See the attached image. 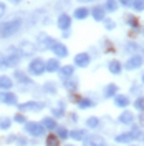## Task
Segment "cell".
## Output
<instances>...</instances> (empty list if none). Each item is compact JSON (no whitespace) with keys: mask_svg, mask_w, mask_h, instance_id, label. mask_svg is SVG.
I'll list each match as a JSON object with an SVG mask.
<instances>
[{"mask_svg":"<svg viewBox=\"0 0 144 146\" xmlns=\"http://www.w3.org/2000/svg\"><path fill=\"white\" fill-rule=\"evenodd\" d=\"M65 146H76V145H65Z\"/></svg>","mask_w":144,"mask_h":146,"instance_id":"56","label":"cell"},{"mask_svg":"<svg viewBox=\"0 0 144 146\" xmlns=\"http://www.w3.org/2000/svg\"><path fill=\"white\" fill-rule=\"evenodd\" d=\"M86 136H88V131L85 128H75V129L70 131V138L73 141H83Z\"/></svg>","mask_w":144,"mask_h":146,"instance_id":"25","label":"cell"},{"mask_svg":"<svg viewBox=\"0 0 144 146\" xmlns=\"http://www.w3.org/2000/svg\"><path fill=\"white\" fill-rule=\"evenodd\" d=\"M139 48H141V45H137L136 42H126V43H124V52H126L127 55L139 53Z\"/></svg>","mask_w":144,"mask_h":146,"instance_id":"31","label":"cell"},{"mask_svg":"<svg viewBox=\"0 0 144 146\" xmlns=\"http://www.w3.org/2000/svg\"><path fill=\"white\" fill-rule=\"evenodd\" d=\"M81 143H83V146H108V141H106L104 136H101V135H90V133H88V136L85 138Z\"/></svg>","mask_w":144,"mask_h":146,"instance_id":"10","label":"cell"},{"mask_svg":"<svg viewBox=\"0 0 144 146\" xmlns=\"http://www.w3.org/2000/svg\"><path fill=\"white\" fill-rule=\"evenodd\" d=\"M131 7L134 12L141 13V12H144V0H131Z\"/></svg>","mask_w":144,"mask_h":146,"instance_id":"39","label":"cell"},{"mask_svg":"<svg viewBox=\"0 0 144 146\" xmlns=\"http://www.w3.org/2000/svg\"><path fill=\"white\" fill-rule=\"evenodd\" d=\"M143 35H144V28H143Z\"/></svg>","mask_w":144,"mask_h":146,"instance_id":"57","label":"cell"},{"mask_svg":"<svg viewBox=\"0 0 144 146\" xmlns=\"http://www.w3.org/2000/svg\"><path fill=\"white\" fill-rule=\"evenodd\" d=\"M103 9L106 10V13H114L119 9V3H118V0H104Z\"/></svg>","mask_w":144,"mask_h":146,"instance_id":"29","label":"cell"},{"mask_svg":"<svg viewBox=\"0 0 144 146\" xmlns=\"http://www.w3.org/2000/svg\"><path fill=\"white\" fill-rule=\"evenodd\" d=\"M45 146H60V138L56 135H48L45 139Z\"/></svg>","mask_w":144,"mask_h":146,"instance_id":"38","label":"cell"},{"mask_svg":"<svg viewBox=\"0 0 144 146\" xmlns=\"http://www.w3.org/2000/svg\"><path fill=\"white\" fill-rule=\"evenodd\" d=\"M143 93V86L141 85H137V83H134V85H131V88H129V95H141Z\"/></svg>","mask_w":144,"mask_h":146,"instance_id":"42","label":"cell"},{"mask_svg":"<svg viewBox=\"0 0 144 146\" xmlns=\"http://www.w3.org/2000/svg\"><path fill=\"white\" fill-rule=\"evenodd\" d=\"M90 63H91V55L88 52H80V53L75 55V58H73V65L76 68H88Z\"/></svg>","mask_w":144,"mask_h":146,"instance_id":"9","label":"cell"},{"mask_svg":"<svg viewBox=\"0 0 144 146\" xmlns=\"http://www.w3.org/2000/svg\"><path fill=\"white\" fill-rule=\"evenodd\" d=\"M56 73L60 75L61 80H66V78H70V76L75 75V65H63V66H60V70Z\"/></svg>","mask_w":144,"mask_h":146,"instance_id":"23","label":"cell"},{"mask_svg":"<svg viewBox=\"0 0 144 146\" xmlns=\"http://www.w3.org/2000/svg\"><path fill=\"white\" fill-rule=\"evenodd\" d=\"M116 93H119V86H118L116 83H108V85H104V88H103V98L111 100Z\"/></svg>","mask_w":144,"mask_h":146,"instance_id":"19","label":"cell"},{"mask_svg":"<svg viewBox=\"0 0 144 146\" xmlns=\"http://www.w3.org/2000/svg\"><path fill=\"white\" fill-rule=\"evenodd\" d=\"M13 85H15V82H13L12 76H9V75H0V90H3V91L12 90Z\"/></svg>","mask_w":144,"mask_h":146,"instance_id":"26","label":"cell"},{"mask_svg":"<svg viewBox=\"0 0 144 146\" xmlns=\"http://www.w3.org/2000/svg\"><path fill=\"white\" fill-rule=\"evenodd\" d=\"M52 116L56 118V119L66 116V108H61V106H55V108H52Z\"/></svg>","mask_w":144,"mask_h":146,"instance_id":"36","label":"cell"},{"mask_svg":"<svg viewBox=\"0 0 144 146\" xmlns=\"http://www.w3.org/2000/svg\"><path fill=\"white\" fill-rule=\"evenodd\" d=\"M134 121H136V115L127 108H124L119 113V116H118V123L119 125H124V126H131Z\"/></svg>","mask_w":144,"mask_h":146,"instance_id":"11","label":"cell"},{"mask_svg":"<svg viewBox=\"0 0 144 146\" xmlns=\"http://www.w3.org/2000/svg\"><path fill=\"white\" fill-rule=\"evenodd\" d=\"M28 75L30 76H42L43 73H46L45 70V60L43 58H40V56H35V58H32L30 60V63H28Z\"/></svg>","mask_w":144,"mask_h":146,"instance_id":"3","label":"cell"},{"mask_svg":"<svg viewBox=\"0 0 144 146\" xmlns=\"http://www.w3.org/2000/svg\"><path fill=\"white\" fill-rule=\"evenodd\" d=\"M76 2H80V3H91V2H94V0H76Z\"/></svg>","mask_w":144,"mask_h":146,"instance_id":"52","label":"cell"},{"mask_svg":"<svg viewBox=\"0 0 144 146\" xmlns=\"http://www.w3.org/2000/svg\"><path fill=\"white\" fill-rule=\"evenodd\" d=\"M0 70H7V65H5V53L0 52Z\"/></svg>","mask_w":144,"mask_h":146,"instance_id":"46","label":"cell"},{"mask_svg":"<svg viewBox=\"0 0 144 146\" xmlns=\"http://www.w3.org/2000/svg\"><path fill=\"white\" fill-rule=\"evenodd\" d=\"M123 70H124V66H123V63L118 60V58H111L108 62V72L111 73V75H121L123 73Z\"/></svg>","mask_w":144,"mask_h":146,"instance_id":"16","label":"cell"},{"mask_svg":"<svg viewBox=\"0 0 144 146\" xmlns=\"http://www.w3.org/2000/svg\"><path fill=\"white\" fill-rule=\"evenodd\" d=\"M94 105H96L94 100L90 98V96H80V100L76 101V106L80 110H90V108H93Z\"/></svg>","mask_w":144,"mask_h":146,"instance_id":"24","label":"cell"},{"mask_svg":"<svg viewBox=\"0 0 144 146\" xmlns=\"http://www.w3.org/2000/svg\"><path fill=\"white\" fill-rule=\"evenodd\" d=\"M15 139H17V135H12V136H9L7 139H5V141H7V143H13Z\"/></svg>","mask_w":144,"mask_h":146,"instance_id":"50","label":"cell"},{"mask_svg":"<svg viewBox=\"0 0 144 146\" xmlns=\"http://www.w3.org/2000/svg\"><path fill=\"white\" fill-rule=\"evenodd\" d=\"M113 103H114V106L116 108H127L129 105H131V100H129V96L127 95H121V93H116L114 96H113Z\"/></svg>","mask_w":144,"mask_h":146,"instance_id":"15","label":"cell"},{"mask_svg":"<svg viewBox=\"0 0 144 146\" xmlns=\"http://www.w3.org/2000/svg\"><path fill=\"white\" fill-rule=\"evenodd\" d=\"M129 133H131V136H133V141H136V139H141V136H143V128L139 126V125H136V123H133L131 125V129H129Z\"/></svg>","mask_w":144,"mask_h":146,"instance_id":"32","label":"cell"},{"mask_svg":"<svg viewBox=\"0 0 144 146\" xmlns=\"http://www.w3.org/2000/svg\"><path fill=\"white\" fill-rule=\"evenodd\" d=\"M22 25H23V20L20 17H13L9 22H3L0 25V38H10V36L17 35L22 30Z\"/></svg>","mask_w":144,"mask_h":146,"instance_id":"1","label":"cell"},{"mask_svg":"<svg viewBox=\"0 0 144 146\" xmlns=\"http://www.w3.org/2000/svg\"><path fill=\"white\" fill-rule=\"evenodd\" d=\"M42 90H43V93H45V95L53 96V95H56V93H58V86H56V83H55L53 80H48V82L43 83Z\"/></svg>","mask_w":144,"mask_h":146,"instance_id":"28","label":"cell"},{"mask_svg":"<svg viewBox=\"0 0 144 146\" xmlns=\"http://www.w3.org/2000/svg\"><path fill=\"white\" fill-rule=\"evenodd\" d=\"M124 22L127 23L129 28H137L139 27V20H137V17L133 15V13H126V15H124Z\"/></svg>","mask_w":144,"mask_h":146,"instance_id":"33","label":"cell"},{"mask_svg":"<svg viewBox=\"0 0 144 146\" xmlns=\"http://www.w3.org/2000/svg\"><path fill=\"white\" fill-rule=\"evenodd\" d=\"M66 116H68V119H70V123H73V125H76V123H78V113L70 111V113H66Z\"/></svg>","mask_w":144,"mask_h":146,"instance_id":"43","label":"cell"},{"mask_svg":"<svg viewBox=\"0 0 144 146\" xmlns=\"http://www.w3.org/2000/svg\"><path fill=\"white\" fill-rule=\"evenodd\" d=\"M141 141H143V143H144V135H143V136H141Z\"/></svg>","mask_w":144,"mask_h":146,"instance_id":"55","label":"cell"},{"mask_svg":"<svg viewBox=\"0 0 144 146\" xmlns=\"http://www.w3.org/2000/svg\"><path fill=\"white\" fill-rule=\"evenodd\" d=\"M141 82H143V85H144V72H143V75H141Z\"/></svg>","mask_w":144,"mask_h":146,"instance_id":"53","label":"cell"},{"mask_svg":"<svg viewBox=\"0 0 144 146\" xmlns=\"http://www.w3.org/2000/svg\"><path fill=\"white\" fill-rule=\"evenodd\" d=\"M127 146H139V145H136V143H129Z\"/></svg>","mask_w":144,"mask_h":146,"instance_id":"54","label":"cell"},{"mask_svg":"<svg viewBox=\"0 0 144 146\" xmlns=\"http://www.w3.org/2000/svg\"><path fill=\"white\" fill-rule=\"evenodd\" d=\"M25 133L30 135V136H33V138H42V136H45L46 129L38 121H27L25 123Z\"/></svg>","mask_w":144,"mask_h":146,"instance_id":"4","label":"cell"},{"mask_svg":"<svg viewBox=\"0 0 144 146\" xmlns=\"http://www.w3.org/2000/svg\"><path fill=\"white\" fill-rule=\"evenodd\" d=\"M3 15H7V5L3 2H0V18L3 17Z\"/></svg>","mask_w":144,"mask_h":146,"instance_id":"47","label":"cell"},{"mask_svg":"<svg viewBox=\"0 0 144 146\" xmlns=\"http://www.w3.org/2000/svg\"><path fill=\"white\" fill-rule=\"evenodd\" d=\"M12 123H13L12 118H9V116H0V129H3V131L10 129Z\"/></svg>","mask_w":144,"mask_h":146,"instance_id":"37","label":"cell"},{"mask_svg":"<svg viewBox=\"0 0 144 146\" xmlns=\"http://www.w3.org/2000/svg\"><path fill=\"white\" fill-rule=\"evenodd\" d=\"M60 66H61L60 65V58H56V56L55 58H48L45 62V70L48 73H56L60 70Z\"/></svg>","mask_w":144,"mask_h":146,"instance_id":"22","label":"cell"},{"mask_svg":"<svg viewBox=\"0 0 144 146\" xmlns=\"http://www.w3.org/2000/svg\"><path fill=\"white\" fill-rule=\"evenodd\" d=\"M13 121L15 123H18V125H25L28 119H27V116H25V113H22V111H18V113H15V116H13Z\"/></svg>","mask_w":144,"mask_h":146,"instance_id":"40","label":"cell"},{"mask_svg":"<svg viewBox=\"0 0 144 146\" xmlns=\"http://www.w3.org/2000/svg\"><path fill=\"white\" fill-rule=\"evenodd\" d=\"M139 126L141 128H144V111L139 115Z\"/></svg>","mask_w":144,"mask_h":146,"instance_id":"49","label":"cell"},{"mask_svg":"<svg viewBox=\"0 0 144 146\" xmlns=\"http://www.w3.org/2000/svg\"><path fill=\"white\" fill-rule=\"evenodd\" d=\"M10 3H13V5H18V3H22V0H9Z\"/></svg>","mask_w":144,"mask_h":146,"instance_id":"51","label":"cell"},{"mask_svg":"<svg viewBox=\"0 0 144 146\" xmlns=\"http://www.w3.org/2000/svg\"><path fill=\"white\" fill-rule=\"evenodd\" d=\"M88 17H90V9L85 7V5L76 7V9L73 10V18L75 20H86Z\"/></svg>","mask_w":144,"mask_h":146,"instance_id":"21","label":"cell"},{"mask_svg":"<svg viewBox=\"0 0 144 146\" xmlns=\"http://www.w3.org/2000/svg\"><path fill=\"white\" fill-rule=\"evenodd\" d=\"M133 106H134L136 111H139V113H143L144 111V95L141 93V95H137L134 98V101H133Z\"/></svg>","mask_w":144,"mask_h":146,"instance_id":"35","label":"cell"},{"mask_svg":"<svg viewBox=\"0 0 144 146\" xmlns=\"http://www.w3.org/2000/svg\"><path fill=\"white\" fill-rule=\"evenodd\" d=\"M63 88L68 91V93H76V91H78V88H80V80H78V78H73V76H70V78L63 80Z\"/></svg>","mask_w":144,"mask_h":146,"instance_id":"17","label":"cell"},{"mask_svg":"<svg viewBox=\"0 0 144 146\" xmlns=\"http://www.w3.org/2000/svg\"><path fill=\"white\" fill-rule=\"evenodd\" d=\"M103 25H104V28H106L108 32H111V30H114V28H116V22H114L113 18L106 17L104 20H103Z\"/></svg>","mask_w":144,"mask_h":146,"instance_id":"41","label":"cell"},{"mask_svg":"<svg viewBox=\"0 0 144 146\" xmlns=\"http://www.w3.org/2000/svg\"><path fill=\"white\" fill-rule=\"evenodd\" d=\"M40 123L43 125V128H45L46 131H55V129H56V126H58L56 118H53V116H43Z\"/></svg>","mask_w":144,"mask_h":146,"instance_id":"27","label":"cell"},{"mask_svg":"<svg viewBox=\"0 0 144 146\" xmlns=\"http://www.w3.org/2000/svg\"><path fill=\"white\" fill-rule=\"evenodd\" d=\"M17 146H28V139L25 136H20V135H17Z\"/></svg>","mask_w":144,"mask_h":146,"instance_id":"44","label":"cell"},{"mask_svg":"<svg viewBox=\"0 0 144 146\" xmlns=\"http://www.w3.org/2000/svg\"><path fill=\"white\" fill-rule=\"evenodd\" d=\"M50 50H52V53H53L56 58H66V56L70 55V50H68V46L65 45L63 42H55L53 46H52Z\"/></svg>","mask_w":144,"mask_h":146,"instance_id":"12","label":"cell"},{"mask_svg":"<svg viewBox=\"0 0 144 146\" xmlns=\"http://www.w3.org/2000/svg\"><path fill=\"white\" fill-rule=\"evenodd\" d=\"M103 45H104V52H114V46L111 43V40H103Z\"/></svg>","mask_w":144,"mask_h":146,"instance_id":"45","label":"cell"},{"mask_svg":"<svg viewBox=\"0 0 144 146\" xmlns=\"http://www.w3.org/2000/svg\"><path fill=\"white\" fill-rule=\"evenodd\" d=\"M0 101L3 103V105H9V106H15V105H18V98H17V93H13V91H3L2 93V98H0Z\"/></svg>","mask_w":144,"mask_h":146,"instance_id":"14","label":"cell"},{"mask_svg":"<svg viewBox=\"0 0 144 146\" xmlns=\"http://www.w3.org/2000/svg\"><path fill=\"white\" fill-rule=\"evenodd\" d=\"M118 3L123 7H131V0H118Z\"/></svg>","mask_w":144,"mask_h":146,"instance_id":"48","label":"cell"},{"mask_svg":"<svg viewBox=\"0 0 144 146\" xmlns=\"http://www.w3.org/2000/svg\"><path fill=\"white\" fill-rule=\"evenodd\" d=\"M85 123H86V128H90V129H96L101 126V119L98 116H88Z\"/></svg>","mask_w":144,"mask_h":146,"instance_id":"34","label":"cell"},{"mask_svg":"<svg viewBox=\"0 0 144 146\" xmlns=\"http://www.w3.org/2000/svg\"><path fill=\"white\" fill-rule=\"evenodd\" d=\"M17 48H18V53H20L22 58H23V56H33L35 52H36L35 43L30 42V40H22V42L17 45Z\"/></svg>","mask_w":144,"mask_h":146,"instance_id":"7","label":"cell"},{"mask_svg":"<svg viewBox=\"0 0 144 146\" xmlns=\"http://www.w3.org/2000/svg\"><path fill=\"white\" fill-rule=\"evenodd\" d=\"M71 23H73V17L68 15L66 12H60V15L56 18V27L60 32H66L71 28Z\"/></svg>","mask_w":144,"mask_h":146,"instance_id":"8","label":"cell"},{"mask_svg":"<svg viewBox=\"0 0 144 146\" xmlns=\"http://www.w3.org/2000/svg\"><path fill=\"white\" fill-rule=\"evenodd\" d=\"M56 42L52 35H48L46 32H40L35 38V48L38 52H45V50H50L53 43Z\"/></svg>","mask_w":144,"mask_h":146,"instance_id":"2","label":"cell"},{"mask_svg":"<svg viewBox=\"0 0 144 146\" xmlns=\"http://www.w3.org/2000/svg\"><path fill=\"white\" fill-rule=\"evenodd\" d=\"M17 106H18V111L28 113V111H42V110L46 106V103H43V101H36V100H28V101H23V103L17 105Z\"/></svg>","mask_w":144,"mask_h":146,"instance_id":"6","label":"cell"},{"mask_svg":"<svg viewBox=\"0 0 144 146\" xmlns=\"http://www.w3.org/2000/svg\"><path fill=\"white\" fill-rule=\"evenodd\" d=\"M114 143L116 145H129V143H133V136L129 131H121L114 136Z\"/></svg>","mask_w":144,"mask_h":146,"instance_id":"20","label":"cell"},{"mask_svg":"<svg viewBox=\"0 0 144 146\" xmlns=\"http://www.w3.org/2000/svg\"><path fill=\"white\" fill-rule=\"evenodd\" d=\"M143 65H144V56L141 53H134L124 62L123 66H124V70H127V72H134V70H139Z\"/></svg>","mask_w":144,"mask_h":146,"instance_id":"5","label":"cell"},{"mask_svg":"<svg viewBox=\"0 0 144 146\" xmlns=\"http://www.w3.org/2000/svg\"><path fill=\"white\" fill-rule=\"evenodd\" d=\"M90 15L93 17L94 22H103V20L106 18V10L103 9V5H94V7L90 10Z\"/></svg>","mask_w":144,"mask_h":146,"instance_id":"18","label":"cell"},{"mask_svg":"<svg viewBox=\"0 0 144 146\" xmlns=\"http://www.w3.org/2000/svg\"><path fill=\"white\" fill-rule=\"evenodd\" d=\"M13 80H17V82L20 83V85H23V86L33 85L32 76L28 75V72H23V70H15V72H13Z\"/></svg>","mask_w":144,"mask_h":146,"instance_id":"13","label":"cell"},{"mask_svg":"<svg viewBox=\"0 0 144 146\" xmlns=\"http://www.w3.org/2000/svg\"><path fill=\"white\" fill-rule=\"evenodd\" d=\"M55 131H56L55 135L60 138V141H65V139H68V138H70V129H68L66 126H60V125H58Z\"/></svg>","mask_w":144,"mask_h":146,"instance_id":"30","label":"cell"}]
</instances>
